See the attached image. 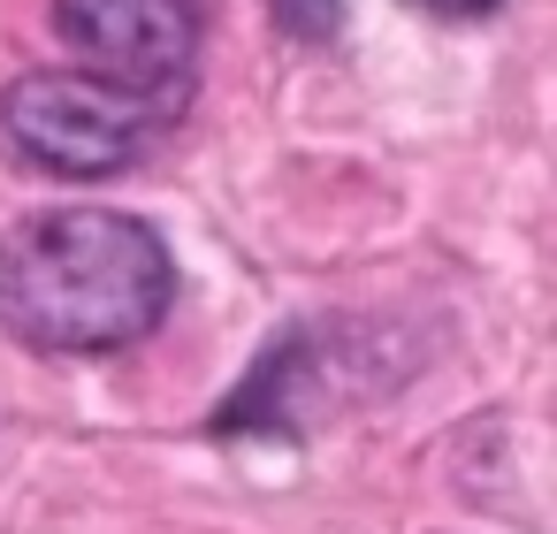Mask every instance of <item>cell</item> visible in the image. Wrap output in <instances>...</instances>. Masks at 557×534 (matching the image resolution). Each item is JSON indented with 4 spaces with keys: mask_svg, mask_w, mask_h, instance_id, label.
Returning a JSON list of instances; mask_svg holds the SVG:
<instances>
[{
    "mask_svg": "<svg viewBox=\"0 0 557 534\" xmlns=\"http://www.w3.org/2000/svg\"><path fill=\"white\" fill-rule=\"evenodd\" d=\"M169 298L176 260L138 214L47 207L0 237V328L32 351H123L161 328Z\"/></svg>",
    "mask_w": 557,
    "mask_h": 534,
    "instance_id": "1",
    "label": "cell"
},
{
    "mask_svg": "<svg viewBox=\"0 0 557 534\" xmlns=\"http://www.w3.org/2000/svg\"><path fill=\"white\" fill-rule=\"evenodd\" d=\"M169 123V108L92 77V70H32L0 92V138H9L32 169L92 184V176H123L153 131Z\"/></svg>",
    "mask_w": 557,
    "mask_h": 534,
    "instance_id": "2",
    "label": "cell"
},
{
    "mask_svg": "<svg viewBox=\"0 0 557 534\" xmlns=\"http://www.w3.org/2000/svg\"><path fill=\"white\" fill-rule=\"evenodd\" d=\"M54 32L77 54V70L169 115L184 108L199 62V0H54Z\"/></svg>",
    "mask_w": 557,
    "mask_h": 534,
    "instance_id": "3",
    "label": "cell"
},
{
    "mask_svg": "<svg viewBox=\"0 0 557 534\" xmlns=\"http://www.w3.org/2000/svg\"><path fill=\"white\" fill-rule=\"evenodd\" d=\"M412 9H428V16H458V24H466V16H488L496 0H412Z\"/></svg>",
    "mask_w": 557,
    "mask_h": 534,
    "instance_id": "4",
    "label": "cell"
}]
</instances>
